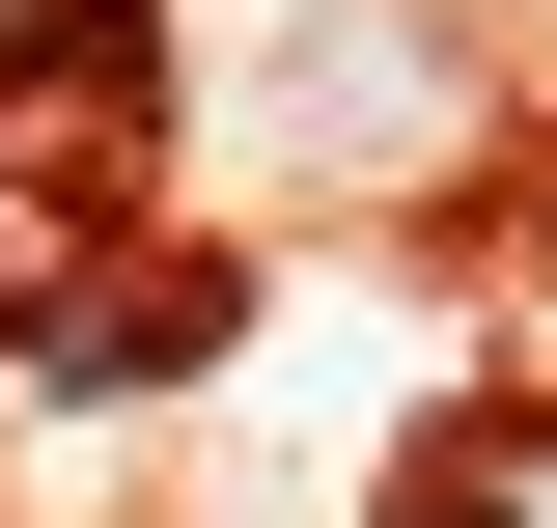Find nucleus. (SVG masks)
I'll use <instances>...</instances> for the list:
<instances>
[{"label":"nucleus","mask_w":557,"mask_h":528,"mask_svg":"<svg viewBox=\"0 0 557 528\" xmlns=\"http://www.w3.org/2000/svg\"><path fill=\"white\" fill-rule=\"evenodd\" d=\"M446 112H474L446 28H307V56H278V167H418Z\"/></svg>","instance_id":"nucleus-1"},{"label":"nucleus","mask_w":557,"mask_h":528,"mask_svg":"<svg viewBox=\"0 0 557 528\" xmlns=\"http://www.w3.org/2000/svg\"><path fill=\"white\" fill-rule=\"evenodd\" d=\"M446 528H557V445H502V473H446Z\"/></svg>","instance_id":"nucleus-2"},{"label":"nucleus","mask_w":557,"mask_h":528,"mask_svg":"<svg viewBox=\"0 0 557 528\" xmlns=\"http://www.w3.org/2000/svg\"><path fill=\"white\" fill-rule=\"evenodd\" d=\"M0 28H28V0H0Z\"/></svg>","instance_id":"nucleus-3"}]
</instances>
